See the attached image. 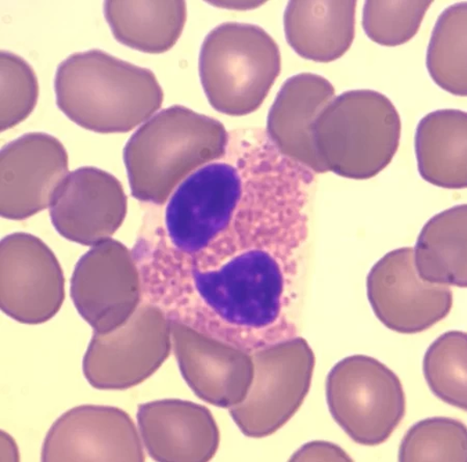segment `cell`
<instances>
[{
    "label": "cell",
    "mask_w": 467,
    "mask_h": 462,
    "mask_svg": "<svg viewBox=\"0 0 467 462\" xmlns=\"http://www.w3.org/2000/svg\"><path fill=\"white\" fill-rule=\"evenodd\" d=\"M2 131L16 126L36 108L39 83L32 67L12 52L2 58Z\"/></svg>",
    "instance_id": "19"
},
{
    "label": "cell",
    "mask_w": 467,
    "mask_h": 462,
    "mask_svg": "<svg viewBox=\"0 0 467 462\" xmlns=\"http://www.w3.org/2000/svg\"><path fill=\"white\" fill-rule=\"evenodd\" d=\"M466 335L450 331L429 347L424 376L434 395L451 406L467 410Z\"/></svg>",
    "instance_id": "16"
},
{
    "label": "cell",
    "mask_w": 467,
    "mask_h": 462,
    "mask_svg": "<svg viewBox=\"0 0 467 462\" xmlns=\"http://www.w3.org/2000/svg\"><path fill=\"white\" fill-rule=\"evenodd\" d=\"M431 0L376 2L368 0L363 11V27L368 39L382 47H395L416 36Z\"/></svg>",
    "instance_id": "18"
},
{
    "label": "cell",
    "mask_w": 467,
    "mask_h": 462,
    "mask_svg": "<svg viewBox=\"0 0 467 462\" xmlns=\"http://www.w3.org/2000/svg\"><path fill=\"white\" fill-rule=\"evenodd\" d=\"M252 355L254 374L250 392L232 414L245 436L258 438L275 434L298 411L310 390L315 358L299 338Z\"/></svg>",
    "instance_id": "6"
},
{
    "label": "cell",
    "mask_w": 467,
    "mask_h": 462,
    "mask_svg": "<svg viewBox=\"0 0 467 462\" xmlns=\"http://www.w3.org/2000/svg\"><path fill=\"white\" fill-rule=\"evenodd\" d=\"M467 3L444 10L433 29L427 51V69L432 80L446 92L467 95L466 71Z\"/></svg>",
    "instance_id": "15"
},
{
    "label": "cell",
    "mask_w": 467,
    "mask_h": 462,
    "mask_svg": "<svg viewBox=\"0 0 467 462\" xmlns=\"http://www.w3.org/2000/svg\"><path fill=\"white\" fill-rule=\"evenodd\" d=\"M466 112L443 110L420 121L416 152L421 177L446 188L466 186Z\"/></svg>",
    "instance_id": "13"
},
{
    "label": "cell",
    "mask_w": 467,
    "mask_h": 462,
    "mask_svg": "<svg viewBox=\"0 0 467 462\" xmlns=\"http://www.w3.org/2000/svg\"><path fill=\"white\" fill-rule=\"evenodd\" d=\"M357 2L296 0L284 14L285 39L298 56L330 63L349 50L356 35Z\"/></svg>",
    "instance_id": "11"
},
{
    "label": "cell",
    "mask_w": 467,
    "mask_h": 462,
    "mask_svg": "<svg viewBox=\"0 0 467 462\" xmlns=\"http://www.w3.org/2000/svg\"><path fill=\"white\" fill-rule=\"evenodd\" d=\"M230 136L221 122L185 106H171L128 142L124 159L132 195L162 205L181 181L227 152Z\"/></svg>",
    "instance_id": "2"
},
{
    "label": "cell",
    "mask_w": 467,
    "mask_h": 462,
    "mask_svg": "<svg viewBox=\"0 0 467 462\" xmlns=\"http://www.w3.org/2000/svg\"><path fill=\"white\" fill-rule=\"evenodd\" d=\"M67 173L66 150L54 136L29 133L3 149L2 215L24 219L50 206Z\"/></svg>",
    "instance_id": "8"
},
{
    "label": "cell",
    "mask_w": 467,
    "mask_h": 462,
    "mask_svg": "<svg viewBox=\"0 0 467 462\" xmlns=\"http://www.w3.org/2000/svg\"><path fill=\"white\" fill-rule=\"evenodd\" d=\"M416 267L424 281L466 286V206L444 211L425 226Z\"/></svg>",
    "instance_id": "14"
},
{
    "label": "cell",
    "mask_w": 467,
    "mask_h": 462,
    "mask_svg": "<svg viewBox=\"0 0 467 462\" xmlns=\"http://www.w3.org/2000/svg\"><path fill=\"white\" fill-rule=\"evenodd\" d=\"M327 396L336 422L363 446L386 443L406 413L400 378L366 355H352L337 363L327 377Z\"/></svg>",
    "instance_id": "5"
},
{
    "label": "cell",
    "mask_w": 467,
    "mask_h": 462,
    "mask_svg": "<svg viewBox=\"0 0 467 462\" xmlns=\"http://www.w3.org/2000/svg\"><path fill=\"white\" fill-rule=\"evenodd\" d=\"M104 15L116 39L146 53L169 51L182 35L187 18L186 3L117 2L104 3Z\"/></svg>",
    "instance_id": "12"
},
{
    "label": "cell",
    "mask_w": 467,
    "mask_h": 462,
    "mask_svg": "<svg viewBox=\"0 0 467 462\" xmlns=\"http://www.w3.org/2000/svg\"><path fill=\"white\" fill-rule=\"evenodd\" d=\"M368 295L376 316L402 334L431 328L451 307L448 288L420 281L411 248L397 249L375 265L368 278Z\"/></svg>",
    "instance_id": "7"
},
{
    "label": "cell",
    "mask_w": 467,
    "mask_h": 462,
    "mask_svg": "<svg viewBox=\"0 0 467 462\" xmlns=\"http://www.w3.org/2000/svg\"><path fill=\"white\" fill-rule=\"evenodd\" d=\"M400 131V116L387 96L353 89L321 110L312 127V140L323 172L367 179L393 159Z\"/></svg>",
    "instance_id": "3"
},
{
    "label": "cell",
    "mask_w": 467,
    "mask_h": 462,
    "mask_svg": "<svg viewBox=\"0 0 467 462\" xmlns=\"http://www.w3.org/2000/svg\"><path fill=\"white\" fill-rule=\"evenodd\" d=\"M281 51L265 29L228 22L211 30L202 45L200 78L217 111L245 116L257 110L280 77Z\"/></svg>",
    "instance_id": "4"
},
{
    "label": "cell",
    "mask_w": 467,
    "mask_h": 462,
    "mask_svg": "<svg viewBox=\"0 0 467 462\" xmlns=\"http://www.w3.org/2000/svg\"><path fill=\"white\" fill-rule=\"evenodd\" d=\"M57 104L74 123L98 133H122L161 108L154 73L102 50L74 53L57 68Z\"/></svg>",
    "instance_id": "1"
},
{
    "label": "cell",
    "mask_w": 467,
    "mask_h": 462,
    "mask_svg": "<svg viewBox=\"0 0 467 462\" xmlns=\"http://www.w3.org/2000/svg\"><path fill=\"white\" fill-rule=\"evenodd\" d=\"M52 223L65 237L92 244L114 233L123 223L127 196L119 181L95 168L67 176L50 204Z\"/></svg>",
    "instance_id": "9"
},
{
    "label": "cell",
    "mask_w": 467,
    "mask_h": 462,
    "mask_svg": "<svg viewBox=\"0 0 467 462\" xmlns=\"http://www.w3.org/2000/svg\"><path fill=\"white\" fill-rule=\"evenodd\" d=\"M333 85L318 74L300 73L284 82L267 120V134L281 152L315 172L323 170L315 154L312 127L334 100Z\"/></svg>",
    "instance_id": "10"
},
{
    "label": "cell",
    "mask_w": 467,
    "mask_h": 462,
    "mask_svg": "<svg viewBox=\"0 0 467 462\" xmlns=\"http://www.w3.org/2000/svg\"><path fill=\"white\" fill-rule=\"evenodd\" d=\"M467 429L462 421L435 416L420 421L406 433L399 461H467Z\"/></svg>",
    "instance_id": "17"
},
{
    "label": "cell",
    "mask_w": 467,
    "mask_h": 462,
    "mask_svg": "<svg viewBox=\"0 0 467 462\" xmlns=\"http://www.w3.org/2000/svg\"><path fill=\"white\" fill-rule=\"evenodd\" d=\"M216 5H223V7L227 6V9H236V10H250V9H257L260 5L265 4L264 2H227V3H211Z\"/></svg>",
    "instance_id": "20"
}]
</instances>
